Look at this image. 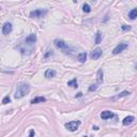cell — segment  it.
I'll list each match as a JSON object with an SVG mask.
<instances>
[{"mask_svg": "<svg viewBox=\"0 0 137 137\" xmlns=\"http://www.w3.org/2000/svg\"><path fill=\"white\" fill-rule=\"evenodd\" d=\"M29 91H30V86L26 83H19L17 85L16 88V92H15V98L16 99H21L23 96H25L26 94H28Z\"/></svg>", "mask_w": 137, "mask_h": 137, "instance_id": "1", "label": "cell"}, {"mask_svg": "<svg viewBox=\"0 0 137 137\" xmlns=\"http://www.w3.org/2000/svg\"><path fill=\"white\" fill-rule=\"evenodd\" d=\"M45 14H47V10H34L30 13V17L31 18H40V17H43Z\"/></svg>", "mask_w": 137, "mask_h": 137, "instance_id": "2", "label": "cell"}, {"mask_svg": "<svg viewBox=\"0 0 137 137\" xmlns=\"http://www.w3.org/2000/svg\"><path fill=\"white\" fill-rule=\"evenodd\" d=\"M79 125H80V122L79 121H71L69 123H65V128L69 131H72V132L76 131Z\"/></svg>", "mask_w": 137, "mask_h": 137, "instance_id": "3", "label": "cell"}, {"mask_svg": "<svg viewBox=\"0 0 137 137\" xmlns=\"http://www.w3.org/2000/svg\"><path fill=\"white\" fill-rule=\"evenodd\" d=\"M128 47V44L126 43H120V44H118L116 47L114 48V50H112V53H114V55H117V54L121 53V51H123L124 49Z\"/></svg>", "mask_w": 137, "mask_h": 137, "instance_id": "4", "label": "cell"}, {"mask_svg": "<svg viewBox=\"0 0 137 137\" xmlns=\"http://www.w3.org/2000/svg\"><path fill=\"white\" fill-rule=\"evenodd\" d=\"M55 45H56L58 48L62 49V50H64V53H66L67 50V45L64 43V41H62V40H56L55 41Z\"/></svg>", "mask_w": 137, "mask_h": 137, "instance_id": "5", "label": "cell"}, {"mask_svg": "<svg viewBox=\"0 0 137 137\" xmlns=\"http://www.w3.org/2000/svg\"><path fill=\"white\" fill-rule=\"evenodd\" d=\"M91 58L94 59V60H96V59H99L101 56H102V49L100 48V47H98V48H95L94 50L91 51Z\"/></svg>", "mask_w": 137, "mask_h": 137, "instance_id": "6", "label": "cell"}, {"mask_svg": "<svg viewBox=\"0 0 137 137\" xmlns=\"http://www.w3.org/2000/svg\"><path fill=\"white\" fill-rule=\"evenodd\" d=\"M11 31H12V25L10 23H7V24H4L3 25V27H2V33L4 35H8L9 33H11Z\"/></svg>", "mask_w": 137, "mask_h": 137, "instance_id": "7", "label": "cell"}, {"mask_svg": "<svg viewBox=\"0 0 137 137\" xmlns=\"http://www.w3.org/2000/svg\"><path fill=\"white\" fill-rule=\"evenodd\" d=\"M114 117V114H112V112H108V110H105V112H103L102 114H101V118L104 119V120H107V119H110Z\"/></svg>", "mask_w": 137, "mask_h": 137, "instance_id": "8", "label": "cell"}, {"mask_svg": "<svg viewBox=\"0 0 137 137\" xmlns=\"http://www.w3.org/2000/svg\"><path fill=\"white\" fill-rule=\"evenodd\" d=\"M55 76H56V71L55 70H51V69L46 70V72H45V77L46 78H51V77H55Z\"/></svg>", "mask_w": 137, "mask_h": 137, "instance_id": "9", "label": "cell"}, {"mask_svg": "<svg viewBox=\"0 0 137 137\" xmlns=\"http://www.w3.org/2000/svg\"><path fill=\"white\" fill-rule=\"evenodd\" d=\"M35 41H37V35L35 34H30L29 37H26V42L28 44H33V43H35Z\"/></svg>", "mask_w": 137, "mask_h": 137, "instance_id": "10", "label": "cell"}, {"mask_svg": "<svg viewBox=\"0 0 137 137\" xmlns=\"http://www.w3.org/2000/svg\"><path fill=\"white\" fill-rule=\"evenodd\" d=\"M46 101V99L43 98V96H37V98L32 99L31 100V104H37V103H43Z\"/></svg>", "mask_w": 137, "mask_h": 137, "instance_id": "11", "label": "cell"}, {"mask_svg": "<svg viewBox=\"0 0 137 137\" xmlns=\"http://www.w3.org/2000/svg\"><path fill=\"white\" fill-rule=\"evenodd\" d=\"M133 121H134V117L129 116V117H126V118H124V120H123V124H124V125H130Z\"/></svg>", "mask_w": 137, "mask_h": 137, "instance_id": "12", "label": "cell"}, {"mask_svg": "<svg viewBox=\"0 0 137 137\" xmlns=\"http://www.w3.org/2000/svg\"><path fill=\"white\" fill-rule=\"evenodd\" d=\"M77 59H78V60L80 61L81 63H84L85 61H86V59H87V54H86V53H81V54H79L78 57H77Z\"/></svg>", "mask_w": 137, "mask_h": 137, "instance_id": "13", "label": "cell"}, {"mask_svg": "<svg viewBox=\"0 0 137 137\" xmlns=\"http://www.w3.org/2000/svg\"><path fill=\"white\" fill-rule=\"evenodd\" d=\"M129 17L131 19H135L137 17V9H133L132 11L129 13Z\"/></svg>", "mask_w": 137, "mask_h": 137, "instance_id": "14", "label": "cell"}, {"mask_svg": "<svg viewBox=\"0 0 137 137\" xmlns=\"http://www.w3.org/2000/svg\"><path fill=\"white\" fill-rule=\"evenodd\" d=\"M96 77H98V84H102L103 83V71L102 70L98 71V75H96Z\"/></svg>", "mask_w": 137, "mask_h": 137, "instance_id": "15", "label": "cell"}, {"mask_svg": "<svg viewBox=\"0 0 137 137\" xmlns=\"http://www.w3.org/2000/svg\"><path fill=\"white\" fill-rule=\"evenodd\" d=\"M101 41H102V33H101V31H98L96 35H95V44H100Z\"/></svg>", "mask_w": 137, "mask_h": 137, "instance_id": "16", "label": "cell"}, {"mask_svg": "<svg viewBox=\"0 0 137 137\" xmlns=\"http://www.w3.org/2000/svg\"><path fill=\"white\" fill-rule=\"evenodd\" d=\"M83 10H84V12H86V13H89V12L91 11V8L89 4H87V3H85L84 5H83Z\"/></svg>", "mask_w": 137, "mask_h": 137, "instance_id": "17", "label": "cell"}, {"mask_svg": "<svg viewBox=\"0 0 137 137\" xmlns=\"http://www.w3.org/2000/svg\"><path fill=\"white\" fill-rule=\"evenodd\" d=\"M67 86H72V87H75V88H77V84H76V79H73V80L69 81L67 83Z\"/></svg>", "mask_w": 137, "mask_h": 137, "instance_id": "18", "label": "cell"}, {"mask_svg": "<svg viewBox=\"0 0 137 137\" xmlns=\"http://www.w3.org/2000/svg\"><path fill=\"white\" fill-rule=\"evenodd\" d=\"M11 102V99H10V96L9 95H7V96H4L3 98V100H2V104H8V103H10Z\"/></svg>", "mask_w": 137, "mask_h": 137, "instance_id": "19", "label": "cell"}, {"mask_svg": "<svg viewBox=\"0 0 137 137\" xmlns=\"http://www.w3.org/2000/svg\"><path fill=\"white\" fill-rule=\"evenodd\" d=\"M128 94H130L129 91H123V92H121V93L118 94V98H123V96H126Z\"/></svg>", "mask_w": 137, "mask_h": 137, "instance_id": "20", "label": "cell"}, {"mask_svg": "<svg viewBox=\"0 0 137 137\" xmlns=\"http://www.w3.org/2000/svg\"><path fill=\"white\" fill-rule=\"evenodd\" d=\"M96 88H98V86L96 85H91L90 87H89V91H94V90H96Z\"/></svg>", "mask_w": 137, "mask_h": 137, "instance_id": "21", "label": "cell"}, {"mask_svg": "<svg viewBox=\"0 0 137 137\" xmlns=\"http://www.w3.org/2000/svg\"><path fill=\"white\" fill-rule=\"evenodd\" d=\"M121 28H122V30L128 31V30H130V29H131V27H130V26H128V25H123Z\"/></svg>", "mask_w": 137, "mask_h": 137, "instance_id": "22", "label": "cell"}, {"mask_svg": "<svg viewBox=\"0 0 137 137\" xmlns=\"http://www.w3.org/2000/svg\"><path fill=\"white\" fill-rule=\"evenodd\" d=\"M34 135H35V132L33 130H31L30 132H29V136H34Z\"/></svg>", "mask_w": 137, "mask_h": 137, "instance_id": "23", "label": "cell"}, {"mask_svg": "<svg viewBox=\"0 0 137 137\" xmlns=\"http://www.w3.org/2000/svg\"><path fill=\"white\" fill-rule=\"evenodd\" d=\"M49 55H53V53H51V51H50V50H49V53H47V54H46V55H45V58H47V57H48V56H49Z\"/></svg>", "mask_w": 137, "mask_h": 137, "instance_id": "24", "label": "cell"}, {"mask_svg": "<svg viewBox=\"0 0 137 137\" xmlns=\"http://www.w3.org/2000/svg\"><path fill=\"white\" fill-rule=\"evenodd\" d=\"M81 95H83V93H80V92H79V93H78V94H77V95H76V98H77V96H78V98H79V96H81Z\"/></svg>", "mask_w": 137, "mask_h": 137, "instance_id": "25", "label": "cell"}, {"mask_svg": "<svg viewBox=\"0 0 137 137\" xmlns=\"http://www.w3.org/2000/svg\"><path fill=\"white\" fill-rule=\"evenodd\" d=\"M93 130H95V131H98V130H99V128H98V126H93Z\"/></svg>", "mask_w": 137, "mask_h": 137, "instance_id": "26", "label": "cell"}]
</instances>
